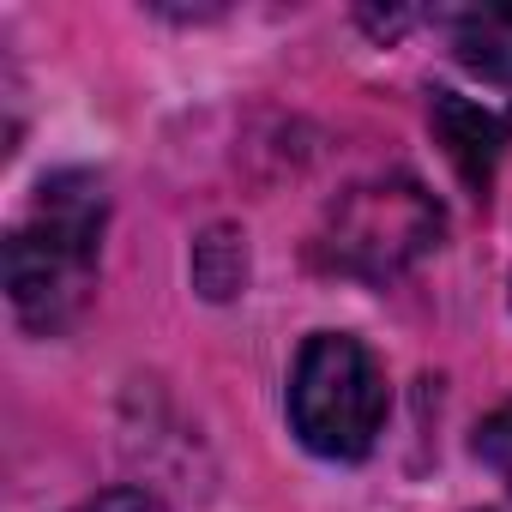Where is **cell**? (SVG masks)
Returning <instances> with one entry per match:
<instances>
[{
	"mask_svg": "<svg viewBox=\"0 0 512 512\" xmlns=\"http://www.w3.org/2000/svg\"><path fill=\"white\" fill-rule=\"evenodd\" d=\"M73 512H169L157 494H145V488H109V494H91V500H79Z\"/></svg>",
	"mask_w": 512,
	"mask_h": 512,
	"instance_id": "7",
	"label": "cell"
},
{
	"mask_svg": "<svg viewBox=\"0 0 512 512\" xmlns=\"http://www.w3.org/2000/svg\"><path fill=\"white\" fill-rule=\"evenodd\" d=\"M290 422L320 458H368L386 422V374L350 332H314L290 374Z\"/></svg>",
	"mask_w": 512,
	"mask_h": 512,
	"instance_id": "3",
	"label": "cell"
},
{
	"mask_svg": "<svg viewBox=\"0 0 512 512\" xmlns=\"http://www.w3.org/2000/svg\"><path fill=\"white\" fill-rule=\"evenodd\" d=\"M482 512H506V506H482Z\"/></svg>",
	"mask_w": 512,
	"mask_h": 512,
	"instance_id": "8",
	"label": "cell"
},
{
	"mask_svg": "<svg viewBox=\"0 0 512 512\" xmlns=\"http://www.w3.org/2000/svg\"><path fill=\"white\" fill-rule=\"evenodd\" d=\"M476 458L512 488V404H500V410L482 416V428H476Z\"/></svg>",
	"mask_w": 512,
	"mask_h": 512,
	"instance_id": "6",
	"label": "cell"
},
{
	"mask_svg": "<svg viewBox=\"0 0 512 512\" xmlns=\"http://www.w3.org/2000/svg\"><path fill=\"white\" fill-rule=\"evenodd\" d=\"M97 235H103V181L49 175L37 211L7 235V296L31 332L55 338L91 308Z\"/></svg>",
	"mask_w": 512,
	"mask_h": 512,
	"instance_id": "1",
	"label": "cell"
},
{
	"mask_svg": "<svg viewBox=\"0 0 512 512\" xmlns=\"http://www.w3.org/2000/svg\"><path fill=\"white\" fill-rule=\"evenodd\" d=\"M440 235H446V217H440V199L422 181H410V175L356 181L326 211L320 266L344 272V278L386 284V278L410 272L416 260H428L440 247Z\"/></svg>",
	"mask_w": 512,
	"mask_h": 512,
	"instance_id": "2",
	"label": "cell"
},
{
	"mask_svg": "<svg viewBox=\"0 0 512 512\" xmlns=\"http://www.w3.org/2000/svg\"><path fill=\"white\" fill-rule=\"evenodd\" d=\"M452 49L470 73L512 85V7H470L452 19Z\"/></svg>",
	"mask_w": 512,
	"mask_h": 512,
	"instance_id": "5",
	"label": "cell"
},
{
	"mask_svg": "<svg viewBox=\"0 0 512 512\" xmlns=\"http://www.w3.org/2000/svg\"><path fill=\"white\" fill-rule=\"evenodd\" d=\"M428 121H434V139L446 145L452 169L464 175V187L482 199V193H488V181H494V163L506 157L512 121H506L500 109H482V103L458 97V91H434V103H428Z\"/></svg>",
	"mask_w": 512,
	"mask_h": 512,
	"instance_id": "4",
	"label": "cell"
}]
</instances>
